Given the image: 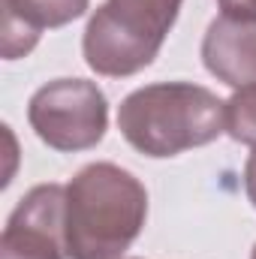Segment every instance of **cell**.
Here are the masks:
<instances>
[{
	"mask_svg": "<svg viewBox=\"0 0 256 259\" xmlns=\"http://www.w3.org/2000/svg\"><path fill=\"white\" fill-rule=\"evenodd\" d=\"M244 190H247V199L253 202V208H256V148H253V154L247 157V163H244Z\"/></svg>",
	"mask_w": 256,
	"mask_h": 259,
	"instance_id": "obj_10",
	"label": "cell"
},
{
	"mask_svg": "<svg viewBox=\"0 0 256 259\" xmlns=\"http://www.w3.org/2000/svg\"><path fill=\"white\" fill-rule=\"evenodd\" d=\"M148 217L145 184L115 163H91L66 184V256L121 259Z\"/></svg>",
	"mask_w": 256,
	"mask_h": 259,
	"instance_id": "obj_1",
	"label": "cell"
},
{
	"mask_svg": "<svg viewBox=\"0 0 256 259\" xmlns=\"http://www.w3.org/2000/svg\"><path fill=\"white\" fill-rule=\"evenodd\" d=\"M223 15H232V18H247L256 21V0H217Z\"/></svg>",
	"mask_w": 256,
	"mask_h": 259,
	"instance_id": "obj_9",
	"label": "cell"
},
{
	"mask_svg": "<svg viewBox=\"0 0 256 259\" xmlns=\"http://www.w3.org/2000/svg\"><path fill=\"white\" fill-rule=\"evenodd\" d=\"M250 259H256V247H253V253H250Z\"/></svg>",
	"mask_w": 256,
	"mask_h": 259,
	"instance_id": "obj_11",
	"label": "cell"
},
{
	"mask_svg": "<svg viewBox=\"0 0 256 259\" xmlns=\"http://www.w3.org/2000/svg\"><path fill=\"white\" fill-rule=\"evenodd\" d=\"M64 214L66 187L39 184L27 190L6 220L0 259H69Z\"/></svg>",
	"mask_w": 256,
	"mask_h": 259,
	"instance_id": "obj_5",
	"label": "cell"
},
{
	"mask_svg": "<svg viewBox=\"0 0 256 259\" xmlns=\"http://www.w3.org/2000/svg\"><path fill=\"white\" fill-rule=\"evenodd\" d=\"M184 0H106L88 21L81 52L97 75L124 78L154 64Z\"/></svg>",
	"mask_w": 256,
	"mask_h": 259,
	"instance_id": "obj_3",
	"label": "cell"
},
{
	"mask_svg": "<svg viewBox=\"0 0 256 259\" xmlns=\"http://www.w3.org/2000/svg\"><path fill=\"white\" fill-rule=\"evenodd\" d=\"M27 121L55 151H88L109 130V103L88 78H55L30 97Z\"/></svg>",
	"mask_w": 256,
	"mask_h": 259,
	"instance_id": "obj_4",
	"label": "cell"
},
{
	"mask_svg": "<svg viewBox=\"0 0 256 259\" xmlns=\"http://www.w3.org/2000/svg\"><path fill=\"white\" fill-rule=\"evenodd\" d=\"M118 130L145 157H175L226 130V103L193 81L145 84L118 106Z\"/></svg>",
	"mask_w": 256,
	"mask_h": 259,
	"instance_id": "obj_2",
	"label": "cell"
},
{
	"mask_svg": "<svg viewBox=\"0 0 256 259\" xmlns=\"http://www.w3.org/2000/svg\"><path fill=\"white\" fill-rule=\"evenodd\" d=\"M133 259H139V256H133Z\"/></svg>",
	"mask_w": 256,
	"mask_h": 259,
	"instance_id": "obj_12",
	"label": "cell"
},
{
	"mask_svg": "<svg viewBox=\"0 0 256 259\" xmlns=\"http://www.w3.org/2000/svg\"><path fill=\"white\" fill-rule=\"evenodd\" d=\"M91 0H3V58H24L46 27L81 18Z\"/></svg>",
	"mask_w": 256,
	"mask_h": 259,
	"instance_id": "obj_7",
	"label": "cell"
},
{
	"mask_svg": "<svg viewBox=\"0 0 256 259\" xmlns=\"http://www.w3.org/2000/svg\"><path fill=\"white\" fill-rule=\"evenodd\" d=\"M205 69L229 88L256 84V21L220 15L202 39Z\"/></svg>",
	"mask_w": 256,
	"mask_h": 259,
	"instance_id": "obj_6",
	"label": "cell"
},
{
	"mask_svg": "<svg viewBox=\"0 0 256 259\" xmlns=\"http://www.w3.org/2000/svg\"><path fill=\"white\" fill-rule=\"evenodd\" d=\"M226 133L235 142L256 148V84L238 88L226 100Z\"/></svg>",
	"mask_w": 256,
	"mask_h": 259,
	"instance_id": "obj_8",
	"label": "cell"
}]
</instances>
